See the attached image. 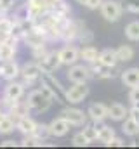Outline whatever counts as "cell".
Returning <instances> with one entry per match:
<instances>
[{"label": "cell", "instance_id": "6da1fadb", "mask_svg": "<svg viewBox=\"0 0 139 149\" xmlns=\"http://www.w3.org/2000/svg\"><path fill=\"white\" fill-rule=\"evenodd\" d=\"M40 88H44L56 102H66V88L56 78L54 71H44L40 78Z\"/></svg>", "mask_w": 139, "mask_h": 149}, {"label": "cell", "instance_id": "7a4b0ae2", "mask_svg": "<svg viewBox=\"0 0 139 149\" xmlns=\"http://www.w3.org/2000/svg\"><path fill=\"white\" fill-rule=\"evenodd\" d=\"M26 102H28L30 109L38 111V113H44V111H47V109L52 106L54 99H52L44 88H35V90H32V92L28 94Z\"/></svg>", "mask_w": 139, "mask_h": 149}, {"label": "cell", "instance_id": "3957f363", "mask_svg": "<svg viewBox=\"0 0 139 149\" xmlns=\"http://www.w3.org/2000/svg\"><path fill=\"white\" fill-rule=\"evenodd\" d=\"M23 95H25V83L23 81L11 80L4 87V101H2V104L4 106H9V104H12L16 101L23 99Z\"/></svg>", "mask_w": 139, "mask_h": 149}, {"label": "cell", "instance_id": "277c9868", "mask_svg": "<svg viewBox=\"0 0 139 149\" xmlns=\"http://www.w3.org/2000/svg\"><path fill=\"white\" fill-rule=\"evenodd\" d=\"M99 12L106 21L110 23H117L120 17H122V12H124V7L118 0H103L101 7H99Z\"/></svg>", "mask_w": 139, "mask_h": 149}, {"label": "cell", "instance_id": "5b68a950", "mask_svg": "<svg viewBox=\"0 0 139 149\" xmlns=\"http://www.w3.org/2000/svg\"><path fill=\"white\" fill-rule=\"evenodd\" d=\"M59 116H63L71 127H84V125L87 123V118H89L87 111L75 108V104H71V106H68V108L61 109Z\"/></svg>", "mask_w": 139, "mask_h": 149}, {"label": "cell", "instance_id": "8992f818", "mask_svg": "<svg viewBox=\"0 0 139 149\" xmlns=\"http://www.w3.org/2000/svg\"><path fill=\"white\" fill-rule=\"evenodd\" d=\"M71 83H87L91 78H92V70L91 66H85V64H71L68 66V73H66Z\"/></svg>", "mask_w": 139, "mask_h": 149}, {"label": "cell", "instance_id": "52a82bcc", "mask_svg": "<svg viewBox=\"0 0 139 149\" xmlns=\"http://www.w3.org/2000/svg\"><path fill=\"white\" fill-rule=\"evenodd\" d=\"M44 74V70L40 66L38 61L35 63H26L23 68H21V78H23V83H28V85H33L37 81H40Z\"/></svg>", "mask_w": 139, "mask_h": 149}, {"label": "cell", "instance_id": "ba28073f", "mask_svg": "<svg viewBox=\"0 0 139 149\" xmlns=\"http://www.w3.org/2000/svg\"><path fill=\"white\" fill-rule=\"evenodd\" d=\"M89 95V87L87 83H73L66 90V102L68 104H80L84 99Z\"/></svg>", "mask_w": 139, "mask_h": 149}, {"label": "cell", "instance_id": "9c48e42d", "mask_svg": "<svg viewBox=\"0 0 139 149\" xmlns=\"http://www.w3.org/2000/svg\"><path fill=\"white\" fill-rule=\"evenodd\" d=\"M58 52H59V59H61L63 66H71V64L78 63V59H80V49L73 43H66Z\"/></svg>", "mask_w": 139, "mask_h": 149}, {"label": "cell", "instance_id": "30bf717a", "mask_svg": "<svg viewBox=\"0 0 139 149\" xmlns=\"http://www.w3.org/2000/svg\"><path fill=\"white\" fill-rule=\"evenodd\" d=\"M18 76H21V66L12 59V61H5L2 64V70H0V78L5 80V81H11V80H16Z\"/></svg>", "mask_w": 139, "mask_h": 149}, {"label": "cell", "instance_id": "8fae6325", "mask_svg": "<svg viewBox=\"0 0 139 149\" xmlns=\"http://www.w3.org/2000/svg\"><path fill=\"white\" fill-rule=\"evenodd\" d=\"M70 125L68 121L63 118V116H58V118H54L51 123H49V128H51V137H65V135H68L70 132Z\"/></svg>", "mask_w": 139, "mask_h": 149}, {"label": "cell", "instance_id": "7c38bea8", "mask_svg": "<svg viewBox=\"0 0 139 149\" xmlns=\"http://www.w3.org/2000/svg\"><path fill=\"white\" fill-rule=\"evenodd\" d=\"M16 40L14 38H7V40H2L0 42V61H12L16 57Z\"/></svg>", "mask_w": 139, "mask_h": 149}, {"label": "cell", "instance_id": "4fadbf2b", "mask_svg": "<svg viewBox=\"0 0 139 149\" xmlns=\"http://www.w3.org/2000/svg\"><path fill=\"white\" fill-rule=\"evenodd\" d=\"M40 66H42V70L44 71H56L59 66H63L61 64V59H59V52L56 50V52H47L40 61Z\"/></svg>", "mask_w": 139, "mask_h": 149}, {"label": "cell", "instance_id": "5bb4252c", "mask_svg": "<svg viewBox=\"0 0 139 149\" xmlns=\"http://www.w3.org/2000/svg\"><path fill=\"white\" fill-rule=\"evenodd\" d=\"M91 70H92V78H98V80H110V78H115V66H106L101 63H94L91 64Z\"/></svg>", "mask_w": 139, "mask_h": 149}, {"label": "cell", "instance_id": "9a60e30c", "mask_svg": "<svg viewBox=\"0 0 139 149\" xmlns=\"http://www.w3.org/2000/svg\"><path fill=\"white\" fill-rule=\"evenodd\" d=\"M87 114L92 121H104L108 118V106L103 102H92L87 108Z\"/></svg>", "mask_w": 139, "mask_h": 149}, {"label": "cell", "instance_id": "2e32d148", "mask_svg": "<svg viewBox=\"0 0 139 149\" xmlns=\"http://www.w3.org/2000/svg\"><path fill=\"white\" fill-rule=\"evenodd\" d=\"M35 128H37V121L33 118H30L28 114L16 120V130H19L23 135H32L35 132Z\"/></svg>", "mask_w": 139, "mask_h": 149}, {"label": "cell", "instance_id": "e0dca14e", "mask_svg": "<svg viewBox=\"0 0 139 149\" xmlns=\"http://www.w3.org/2000/svg\"><path fill=\"white\" fill-rule=\"evenodd\" d=\"M96 128H98V141H101L104 146L110 144V141L115 137V130L110 125H104V121H94Z\"/></svg>", "mask_w": 139, "mask_h": 149}, {"label": "cell", "instance_id": "ac0fdd59", "mask_svg": "<svg viewBox=\"0 0 139 149\" xmlns=\"http://www.w3.org/2000/svg\"><path fill=\"white\" fill-rule=\"evenodd\" d=\"M129 116V109L124 104L113 102L111 106H108V118H111L113 121H124Z\"/></svg>", "mask_w": 139, "mask_h": 149}, {"label": "cell", "instance_id": "d6986e66", "mask_svg": "<svg viewBox=\"0 0 139 149\" xmlns=\"http://www.w3.org/2000/svg\"><path fill=\"white\" fill-rule=\"evenodd\" d=\"M16 130V120L9 113L0 111V135H9Z\"/></svg>", "mask_w": 139, "mask_h": 149}, {"label": "cell", "instance_id": "ffe728a7", "mask_svg": "<svg viewBox=\"0 0 139 149\" xmlns=\"http://www.w3.org/2000/svg\"><path fill=\"white\" fill-rule=\"evenodd\" d=\"M80 59L87 64H94L98 63L99 59V50L94 47V45H87V47H82L80 49Z\"/></svg>", "mask_w": 139, "mask_h": 149}, {"label": "cell", "instance_id": "44dd1931", "mask_svg": "<svg viewBox=\"0 0 139 149\" xmlns=\"http://www.w3.org/2000/svg\"><path fill=\"white\" fill-rule=\"evenodd\" d=\"M120 76H122L124 85H127V87H131V88L139 85V68H129V70H124Z\"/></svg>", "mask_w": 139, "mask_h": 149}, {"label": "cell", "instance_id": "7402d4cb", "mask_svg": "<svg viewBox=\"0 0 139 149\" xmlns=\"http://www.w3.org/2000/svg\"><path fill=\"white\" fill-rule=\"evenodd\" d=\"M122 132H124L125 135H129V137H136V135H139V121H136V120L131 118V116H127V118L124 120Z\"/></svg>", "mask_w": 139, "mask_h": 149}, {"label": "cell", "instance_id": "603a6c76", "mask_svg": "<svg viewBox=\"0 0 139 149\" xmlns=\"http://www.w3.org/2000/svg\"><path fill=\"white\" fill-rule=\"evenodd\" d=\"M115 54L118 63H127L134 59V49L131 45H120L118 49H115Z\"/></svg>", "mask_w": 139, "mask_h": 149}, {"label": "cell", "instance_id": "cb8c5ba5", "mask_svg": "<svg viewBox=\"0 0 139 149\" xmlns=\"http://www.w3.org/2000/svg\"><path fill=\"white\" fill-rule=\"evenodd\" d=\"M98 63L101 64H106V66H117V54H115V49H104V50H99V59Z\"/></svg>", "mask_w": 139, "mask_h": 149}, {"label": "cell", "instance_id": "d4e9b609", "mask_svg": "<svg viewBox=\"0 0 139 149\" xmlns=\"http://www.w3.org/2000/svg\"><path fill=\"white\" fill-rule=\"evenodd\" d=\"M37 141H40V142H45L49 137H51V128H49V125L47 123H37V128H35V132L32 134Z\"/></svg>", "mask_w": 139, "mask_h": 149}, {"label": "cell", "instance_id": "484cf974", "mask_svg": "<svg viewBox=\"0 0 139 149\" xmlns=\"http://www.w3.org/2000/svg\"><path fill=\"white\" fill-rule=\"evenodd\" d=\"M125 37L131 42H139V21H132L125 26Z\"/></svg>", "mask_w": 139, "mask_h": 149}, {"label": "cell", "instance_id": "4316f807", "mask_svg": "<svg viewBox=\"0 0 139 149\" xmlns=\"http://www.w3.org/2000/svg\"><path fill=\"white\" fill-rule=\"evenodd\" d=\"M82 134L85 135V139L89 141V142H94V141H98V128H96V125L94 123H85L84 125V130H82Z\"/></svg>", "mask_w": 139, "mask_h": 149}, {"label": "cell", "instance_id": "83f0119b", "mask_svg": "<svg viewBox=\"0 0 139 149\" xmlns=\"http://www.w3.org/2000/svg\"><path fill=\"white\" fill-rule=\"evenodd\" d=\"M71 144H73L75 148H84V146H89L91 142L85 139V135H84L82 132H78V134H75V135L71 137Z\"/></svg>", "mask_w": 139, "mask_h": 149}, {"label": "cell", "instance_id": "f1b7e54d", "mask_svg": "<svg viewBox=\"0 0 139 149\" xmlns=\"http://www.w3.org/2000/svg\"><path fill=\"white\" fill-rule=\"evenodd\" d=\"M124 5L129 12L139 14V0H124Z\"/></svg>", "mask_w": 139, "mask_h": 149}, {"label": "cell", "instance_id": "f546056e", "mask_svg": "<svg viewBox=\"0 0 139 149\" xmlns=\"http://www.w3.org/2000/svg\"><path fill=\"white\" fill-rule=\"evenodd\" d=\"M92 38H94V35H92V31H89V30H82V33H80V37H78V40L80 42H84V45L85 43H89V42H92Z\"/></svg>", "mask_w": 139, "mask_h": 149}, {"label": "cell", "instance_id": "4dcf8cb0", "mask_svg": "<svg viewBox=\"0 0 139 149\" xmlns=\"http://www.w3.org/2000/svg\"><path fill=\"white\" fill-rule=\"evenodd\" d=\"M101 3H103V0H87V2L84 3V7H87V9H91V10H96V9L101 7Z\"/></svg>", "mask_w": 139, "mask_h": 149}, {"label": "cell", "instance_id": "1f68e13d", "mask_svg": "<svg viewBox=\"0 0 139 149\" xmlns=\"http://www.w3.org/2000/svg\"><path fill=\"white\" fill-rule=\"evenodd\" d=\"M129 101H131L132 104H134L136 101H139V85L131 88V92H129Z\"/></svg>", "mask_w": 139, "mask_h": 149}, {"label": "cell", "instance_id": "d6a6232c", "mask_svg": "<svg viewBox=\"0 0 139 149\" xmlns=\"http://www.w3.org/2000/svg\"><path fill=\"white\" fill-rule=\"evenodd\" d=\"M108 146H111V148H124V146H125V142H124L120 137H117V135H115V137L110 141V144H108Z\"/></svg>", "mask_w": 139, "mask_h": 149}, {"label": "cell", "instance_id": "836d02e7", "mask_svg": "<svg viewBox=\"0 0 139 149\" xmlns=\"http://www.w3.org/2000/svg\"><path fill=\"white\" fill-rule=\"evenodd\" d=\"M0 5H2V9L7 12V10H11V9L16 5V0H0Z\"/></svg>", "mask_w": 139, "mask_h": 149}, {"label": "cell", "instance_id": "e575fe53", "mask_svg": "<svg viewBox=\"0 0 139 149\" xmlns=\"http://www.w3.org/2000/svg\"><path fill=\"white\" fill-rule=\"evenodd\" d=\"M0 146L2 148H16V146H19V142L18 141H12V139H7V141L0 142Z\"/></svg>", "mask_w": 139, "mask_h": 149}, {"label": "cell", "instance_id": "d590c367", "mask_svg": "<svg viewBox=\"0 0 139 149\" xmlns=\"http://www.w3.org/2000/svg\"><path fill=\"white\" fill-rule=\"evenodd\" d=\"M129 116H131V118H134L136 121H139V108L132 106V108L129 109Z\"/></svg>", "mask_w": 139, "mask_h": 149}, {"label": "cell", "instance_id": "8d00e7d4", "mask_svg": "<svg viewBox=\"0 0 139 149\" xmlns=\"http://www.w3.org/2000/svg\"><path fill=\"white\" fill-rule=\"evenodd\" d=\"M28 2H33V3H44V5H51L49 0H28Z\"/></svg>", "mask_w": 139, "mask_h": 149}, {"label": "cell", "instance_id": "74e56055", "mask_svg": "<svg viewBox=\"0 0 139 149\" xmlns=\"http://www.w3.org/2000/svg\"><path fill=\"white\" fill-rule=\"evenodd\" d=\"M75 2H78V3H80V5H84V3H85V2H87V0H75Z\"/></svg>", "mask_w": 139, "mask_h": 149}, {"label": "cell", "instance_id": "f35d334b", "mask_svg": "<svg viewBox=\"0 0 139 149\" xmlns=\"http://www.w3.org/2000/svg\"><path fill=\"white\" fill-rule=\"evenodd\" d=\"M56 2H61V0H49V3H51V7H52V3H56Z\"/></svg>", "mask_w": 139, "mask_h": 149}, {"label": "cell", "instance_id": "ab89813d", "mask_svg": "<svg viewBox=\"0 0 139 149\" xmlns=\"http://www.w3.org/2000/svg\"><path fill=\"white\" fill-rule=\"evenodd\" d=\"M4 14H5V10H4V9H2V5H0V16H4Z\"/></svg>", "mask_w": 139, "mask_h": 149}]
</instances>
